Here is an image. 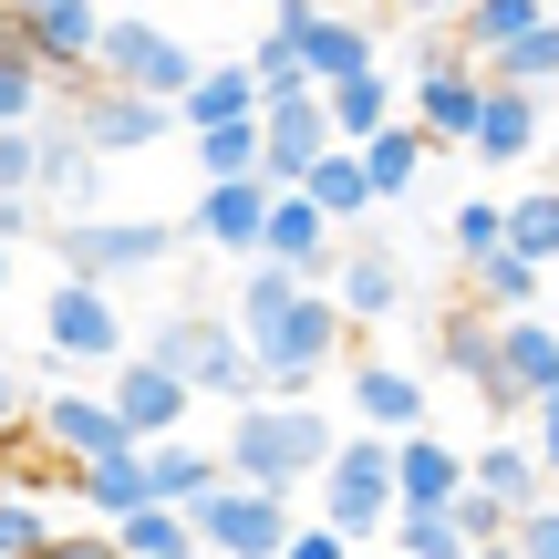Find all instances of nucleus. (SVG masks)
Here are the masks:
<instances>
[{
  "label": "nucleus",
  "instance_id": "10",
  "mask_svg": "<svg viewBox=\"0 0 559 559\" xmlns=\"http://www.w3.org/2000/svg\"><path fill=\"white\" fill-rule=\"evenodd\" d=\"M477 104H487V62H466V52H425V73H415V94H404V115L436 135V156H456L466 135H477Z\"/></svg>",
  "mask_w": 559,
  "mask_h": 559
},
{
  "label": "nucleus",
  "instance_id": "45",
  "mask_svg": "<svg viewBox=\"0 0 559 559\" xmlns=\"http://www.w3.org/2000/svg\"><path fill=\"white\" fill-rule=\"evenodd\" d=\"M41 539H52L41 498H0V559H41Z\"/></svg>",
  "mask_w": 559,
  "mask_h": 559
},
{
  "label": "nucleus",
  "instance_id": "19",
  "mask_svg": "<svg viewBox=\"0 0 559 559\" xmlns=\"http://www.w3.org/2000/svg\"><path fill=\"white\" fill-rule=\"evenodd\" d=\"M300 62H311V94H332V83H353V73H383V32H373V11H353V0H321V21L300 32Z\"/></svg>",
  "mask_w": 559,
  "mask_h": 559
},
{
  "label": "nucleus",
  "instance_id": "27",
  "mask_svg": "<svg viewBox=\"0 0 559 559\" xmlns=\"http://www.w3.org/2000/svg\"><path fill=\"white\" fill-rule=\"evenodd\" d=\"M425 166H436V135H425L415 115H394L383 135H362V177H373V198H415Z\"/></svg>",
  "mask_w": 559,
  "mask_h": 559
},
{
  "label": "nucleus",
  "instance_id": "49",
  "mask_svg": "<svg viewBox=\"0 0 559 559\" xmlns=\"http://www.w3.org/2000/svg\"><path fill=\"white\" fill-rule=\"evenodd\" d=\"M280 559H362V549L342 539V528H321V519H311V528H290V549H280Z\"/></svg>",
  "mask_w": 559,
  "mask_h": 559
},
{
  "label": "nucleus",
  "instance_id": "57",
  "mask_svg": "<svg viewBox=\"0 0 559 559\" xmlns=\"http://www.w3.org/2000/svg\"><path fill=\"white\" fill-rule=\"evenodd\" d=\"M549 11H559V0H549Z\"/></svg>",
  "mask_w": 559,
  "mask_h": 559
},
{
  "label": "nucleus",
  "instance_id": "26",
  "mask_svg": "<svg viewBox=\"0 0 559 559\" xmlns=\"http://www.w3.org/2000/svg\"><path fill=\"white\" fill-rule=\"evenodd\" d=\"M145 466H156V508H177V519H198V508H207V498H218V487H228L218 445H187V436L145 445Z\"/></svg>",
  "mask_w": 559,
  "mask_h": 559
},
{
  "label": "nucleus",
  "instance_id": "56",
  "mask_svg": "<svg viewBox=\"0 0 559 559\" xmlns=\"http://www.w3.org/2000/svg\"><path fill=\"white\" fill-rule=\"evenodd\" d=\"M21 11H41V0H21Z\"/></svg>",
  "mask_w": 559,
  "mask_h": 559
},
{
  "label": "nucleus",
  "instance_id": "52",
  "mask_svg": "<svg viewBox=\"0 0 559 559\" xmlns=\"http://www.w3.org/2000/svg\"><path fill=\"white\" fill-rule=\"evenodd\" d=\"M0 290H11V249H0Z\"/></svg>",
  "mask_w": 559,
  "mask_h": 559
},
{
  "label": "nucleus",
  "instance_id": "2",
  "mask_svg": "<svg viewBox=\"0 0 559 559\" xmlns=\"http://www.w3.org/2000/svg\"><path fill=\"white\" fill-rule=\"evenodd\" d=\"M135 353H156L166 373L187 383L198 404H260V362H249V332L239 321H218V311H166V321H145V342Z\"/></svg>",
  "mask_w": 559,
  "mask_h": 559
},
{
  "label": "nucleus",
  "instance_id": "21",
  "mask_svg": "<svg viewBox=\"0 0 559 559\" xmlns=\"http://www.w3.org/2000/svg\"><path fill=\"white\" fill-rule=\"evenodd\" d=\"M456 498H466V445H445L436 425L394 436V508H456Z\"/></svg>",
  "mask_w": 559,
  "mask_h": 559
},
{
  "label": "nucleus",
  "instance_id": "36",
  "mask_svg": "<svg viewBox=\"0 0 559 559\" xmlns=\"http://www.w3.org/2000/svg\"><path fill=\"white\" fill-rule=\"evenodd\" d=\"M508 249H519V260H559V187L549 177H528L519 198H508Z\"/></svg>",
  "mask_w": 559,
  "mask_h": 559
},
{
  "label": "nucleus",
  "instance_id": "28",
  "mask_svg": "<svg viewBox=\"0 0 559 559\" xmlns=\"http://www.w3.org/2000/svg\"><path fill=\"white\" fill-rule=\"evenodd\" d=\"M260 115V73L249 62H198V83L177 94V124L198 135V124H249Z\"/></svg>",
  "mask_w": 559,
  "mask_h": 559
},
{
  "label": "nucleus",
  "instance_id": "34",
  "mask_svg": "<svg viewBox=\"0 0 559 559\" xmlns=\"http://www.w3.org/2000/svg\"><path fill=\"white\" fill-rule=\"evenodd\" d=\"M487 83H519V94H559V11L539 21V32H519V41H508V52L498 62H487Z\"/></svg>",
  "mask_w": 559,
  "mask_h": 559
},
{
  "label": "nucleus",
  "instance_id": "23",
  "mask_svg": "<svg viewBox=\"0 0 559 559\" xmlns=\"http://www.w3.org/2000/svg\"><path fill=\"white\" fill-rule=\"evenodd\" d=\"M332 300H342V321H353V332L394 321V300H404L394 249H383V239H353V249H342V270H332Z\"/></svg>",
  "mask_w": 559,
  "mask_h": 559
},
{
  "label": "nucleus",
  "instance_id": "41",
  "mask_svg": "<svg viewBox=\"0 0 559 559\" xmlns=\"http://www.w3.org/2000/svg\"><path fill=\"white\" fill-rule=\"evenodd\" d=\"M52 115V73L41 62H0V124H41Z\"/></svg>",
  "mask_w": 559,
  "mask_h": 559
},
{
  "label": "nucleus",
  "instance_id": "6",
  "mask_svg": "<svg viewBox=\"0 0 559 559\" xmlns=\"http://www.w3.org/2000/svg\"><path fill=\"white\" fill-rule=\"evenodd\" d=\"M41 353H52V362H94V373H115V362L135 353V332H124V300L104 290V280H52V300H41Z\"/></svg>",
  "mask_w": 559,
  "mask_h": 559
},
{
  "label": "nucleus",
  "instance_id": "33",
  "mask_svg": "<svg viewBox=\"0 0 559 559\" xmlns=\"http://www.w3.org/2000/svg\"><path fill=\"white\" fill-rule=\"evenodd\" d=\"M321 104H332V135H342V145L383 135V124L404 115V104H394V73H353V83H332V94H321Z\"/></svg>",
  "mask_w": 559,
  "mask_h": 559
},
{
  "label": "nucleus",
  "instance_id": "31",
  "mask_svg": "<svg viewBox=\"0 0 559 559\" xmlns=\"http://www.w3.org/2000/svg\"><path fill=\"white\" fill-rule=\"evenodd\" d=\"M466 487H487L498 508H539V498H549V477H539V456H528V436L477 445V456H466Z\"/></svg>",
  "mask_w": 559,
  "mask_h": 559
},
{
  "label": "nucleus",
  "instance_id": "32",
  "mask_svg": "<svg viewBox=\"0 0 559 559\" xmlns=\"http://www.w3.org/2000/svg\"><path fill=\"white\" fill-rule=\"evenodd\" d=\"M539 260H519V249H498V260H477L466 270V300H477V311H498V321H519V311H539Z\"/></svg>",
  "mask_w": 559,
  "mask_h": 559
},
{
  "label": "nucleus",
  "instance_id": "14",
  "mask_svg": "<svg viewBox=\"0 0 559 559\" xmlns=\"http://www.w3.org/2000/svg\"><path fill=\"white\" fill-rule=\"evenodd\" d=\"M332 145H342V135H332V104H321V94L260 104V177H270V187H300Z\"/></svg>",
  "mask_w": 559,
  "mask_h": 559
},
{
  "label": "nucleus",
  "instance_id": "53",
  "mask_svg": "<svg viewBox=\"0 0 559 559\" xmlns=\"http://www.w3.org/2000/svg\"><path fill=\"white\" fill-rule=\"evenodd\" d=\"M466 559H508V549H466Z\"/></svg>",
  "mask_w": 559,
  "mask_h": 559
},
{
  "label": "nucleus",
  "instance_id": "42",
  "mask_svg": "<svg viewBox=\"0 0 559 559\" xmlns=\"http://www.w3.org/2000/svg\"><path fill=\"white\" fill-rule=\"evenodd\" d=\"M445 519H456V539H466V549H508V528H519V508H498L487 487H466V498L445 508Z\"/></svg>",
  "mask_w": 559,
  "mask_h": 559
},
{
  "label": "nucleus",
  "instance_id": "16",
  "mask_svg": "<svg viewBox=\"0 0 559 559\" xmlns=\"http://www.w3.org/2000/svg\"><path fill=\"white\" fill-rule=\"evenodd\" d=\"M342 394H353V425H362V436H425V425H436V404H425V383L404 373V362L353 353V362H342Z\"/></svg>",
  "mask_w": 559,
  "mask_h": 559
},
{
  "label": "nucleus",
  "instance_id": "35",
  "mask_svg": "<svg viewBox=\"0 0 559 559\" xmlns=\"http://www.w3.org/2000/svg\"><path fill=\"white\" fill-rule=\"evenodd\" d=\"M498 249H508V198H456V207H445V260H456V270L498 260Z\"/></svg>",
  "mask_w": 559,
  "mask_h": 559
},
{
  "label": "nucleus",
  "instance_id": "29",
  "mask_svg": "<svg viewBox=\"0 0 559 559\" xmlns=\"http://www.w3.org/2000/svg\"><path fill=\"white\" fill-rule=\"evenodd\" d=\"M436 362L456 383H477L487 394V373H498V311H477V300H445V321H436Z\"/></svg>",
  "mask_w": 559,
  "mask_h": 559
},
{
  "label": "nucleus",
  "instance_id": "20",
  "mask_svg": "<svg viewBox=\"0 0 559 559\" xmlns=\"http://www.w3.org/2000/svg\"><path fill=\"white\" fill-rule=\"evenodd\" d=\"M456 156H466V166H528V156H549V115H539V94H519V83H487L477 135H466Z\"/></svg>",
  "mask_w": 559,
  "mask_h": 559
},
{
  "label": "nucleus",
  "instance_id": "3",
  "mask_svg": "<svg viewBox=\"0 0 559 559\" xmlns=\"http://www.w3.org/2000/svg\"><path fill=\"white\" fill-rule=\"evenodd\" d=\"M362 332L342 321L332 290H300L280 321H249V362H260V394H311L332 362H353Z\"/></svg>",
  "mask_w": 559,
  "mask_h": 559
},
{
  "label": "nucleus",
  "instance_id": "48",
  "mask_svg": "<svg viewBox=\"0 0 559 559\" xmlns=\"http://www.w3.org/2000/svg\"><path fill=\"white\" fill-rule=\"evenodd\" d=\"M528 456H539V477H559V394L528 404Z\"/></svg>",
  "mask_w": 559,
  "mask_h": 559
},
{
  "label": "nucleus",
  "instance_id": "22",
  "mask_svg": "<svg viewBox=\"0 0 559 559\" xmlns=\"http://www.w3.org/2000/svg\"><path fill=\"white\" fill-rule=\"evenodd\" d=\"M94 187H104V156L83 145V124H73V115L41 124V177H32V198L62 207V218H83V207H94Z\"/></svg>",
  "mask_w": 559,
  "mask_h": 559
},
{
  "label": "nucleus",
  "instance_id": "17",
  "mask_svg": "<svg viewBox=\"0 0 559 559\" xmlns=\"http://www.w3.org/2000/svg\"><path fill=\"white\" fill-rule=\"evenodd\" d=\"M260 228H270V177H218L187 207V239L218 249V260H260Z\"/></svg>",
  "mask_w": 559,
  "mask_h": 559
},
{
  "label": "nucleus",
  "instance_id": "24",
  "mask_svg": "<svg viewBox=\"0 0 559 559\" xmlns=\"http://www.w3.org/2000/svg\"><path fill=\"white\" fill-rule=\"evenodd\" d=\"M73 498L94 508L104 528H115V519H135V508H156V466H145V445H115V456L73 466Z\"/></svg>",
  "mask_w": 559,
  "mask_h": 559
},
{
  "label": "nucleus",
  "instance_id": "15",
  "mask_svg": "<svg viewBox=\"0 0 559 559\" xmlns=\"http://www.w3.org/2000/svg\"><path fill=\"white\" fill-rule=\"evenodd\" d=\"M32 62L52 73V94H83L104 62V0H41L32 11Z\"/></svg>",
  "mask_w": 559,
  "mask_h": 559
},
{
  "label": "nucleus",
  "instance_id": "44",
  "mask_svg": "<svg viewBox=\"0 0 559 559\" xmlns=\"http://www.w3.org/2000/svg\"><path fill=\"white\" fill-rule=\"evenodd\" d=\"M41 177V124H0V198H32Z\"/></svg>",
  "mask_w": 559,
  "mask_h": 559
},
{
  "label": "nucleus",
  "instance_id": "7",
  "mask_svg": "<svg viewBox=\"0 0 559 559\" xmlns=\"http://www.w3.org/2000/svg\"><path fill=\"white\" fill-rule=\"evenodd\" d=\"M94 83H124V94L177 104L187 83H198V52H187L166 21H145V11H104V62H94Z\"/></svg>",
  "mask_w": 559,
  "mask_h": 559
},
{
  "label": "nucleus",
  "instance_id": "47",
  "mask_svg": "<svg viewBox=\"0 0 559 559\" xmlns=\"http://www.w3.org/2000/svg\"><path fill=\"white\" fill-rule=\"evenodd\" d=\"M41 559H124V549H115V528H52Z\"/></svg>",
  "mask_w": 559,
  "mask_h": 559
},
{
  "label": "nucleus",
  "instance_id": "8",
  "mask_svg": "<svg viewBox=\"0 0 559 559\" xmlns=\"http://www.w3.org/2000/svg\"><path fill=\"white\" fill-rule=\"evenodd\" d=\"M539 394H559V321H539V311H519V321H498V373H487V415L498 425H519Z\"/></svg>",
  "mask_w": 559,
  "mask_h": 559
},
{
  "label": "nucleus",
  "instance_id": "9",
  "mask_svg": "<svg viewBox=\"0 0 559 559\" xmlns=\"http://www.w3.org/2000/svg\"><path fill=\"white\" fill-rule=\"evenodd\" d=\"M290 528H300L290 498H280V487H239V477L198 508V549H218V559H280Z\"/></svg>",
  "mask_w": 559,
  "mask_h": 559
},
{
  "label": "nucleus",
  "instance_id": "11",
  "mask_svg": "<svg viewBox=\"0 0 559 559\" xmlns=\"http://www.w3.org/2000/svg\"><path fill=\"white\" fill-rule=\"evenodd\" d=\"M104 404H115L124 445H166V436H187V415H198V394H187V383L166 373L156 353H124L115 383H104Z\"/></svg>",
  "mask_w": 559,
  "mask_h": 559
},
{
  "label": "nucleus",
  "instance_id": "13",
  "mask_svg": "<svg viewBox=\"0 0 559 559\" xmlns=\"http://www.w3.org/2000/svg\"><path fill=\"white\" fill-rule=\"evenodd\" d=\"M342 228L321 218L311 198H300V187H270V228H260V260H280V270H300L311 280V290H332V270H342Z\"/></svg>",
  "mask_w": 559,
  "mask_h": 559
},
{
  "label": "nucleus",
  "instance_id": "1",
  "mask_svg": "<svg viewBox=\"0 0 559 559\" xmlns=\"http://www.w3.org/2000/svg\"><path fill=\"white\" fill-rule=\"evenodd\" d=\"M342 445V415L332 404H300V394H260V404H228V436H218V466L239 487H311Z\"/></svg>",
  "mask_w": 559,
  "mask_h": 559
},
{
  "label": "nucleus",
  "instance_id": "40",
  "mask_svg": "<svg viewBox=\"0 0 559 559\" xmlns=\"http://www.w3.org/2000/svg\"><path fill=\"white\" fill-rule=\"evenodd\" d=\"M394 559H466L445 508H394Z\"/></svg>",
  "mask_w": 559,
  "mask_h": 559
},
{
  "label": "nucleus",
  "instance_id": "5",
  "mask_svg": "<svg viewBox=\"0 0 559 559\" xmlns=\"http://www.w3.org/2000/svg\"><path fill=\"white\" fill-rule=\"evenodd\" d=\"M311 487H321V528H342V539L362 549L373 528H394V436H362L353 425Z\"/></svg>",
  "mask_w": 559,
  "mask_h": 559
},
{
  "label": "nucleus",
  "instance_id": "4",
  "mask_svg": "<svg viewBox=\"0 0 559 559\" xmlns=\"http://www.w3.org/2000/svg\"><path fill=\"white\" fill-rule=\"evenodd\" d=\"M41 249L62 260V280H104V290H124V280H145V270L177 260L187 228H166V218H62Z\"/></svg>",
  "mask_w": 559,
  "mask_h": 559
},
{
  "label": "nucleus",
  "instance_id": "50",
  "mask_svg": "<svg viewBox=\"0 0 559 559\" xmlns=\"http://www.w3.org/2000/svg\"><path fill=\"white\" fill-rule=\"evenodd\" d=\"M11 239H41V198H0V249Z\"/></svg>",
  "mask_w": 559,
  "mask_h": 559
},
{
  "label": "nucleus",
  "instance_id": "39",
  "mask_svg": "<svg viewBox=\"0 0 559 559\" xmlns=\"http://www.w3.org/2000/svg\"><path fill=\"white\" fill-rule=\"evenodd\" d=\"M300 290H311L300 270H280V260H249V270H239V332H249V321H280Z\"/></svg>",
  "mask_w": 559,
  "mask_h": 559
},
{
  "label": "nucleus",
  "instance_id": "18",
  "mask_svg": "<svg viewBox=\"0 0 559 559\" xmlns=\"http://www.w3.org/2000/svg\"><path fill=\"white\" fill-rule=\"evenodd\" d=\"M32 436L52 445L62 466H94V456H115V445H124V425H115V404H104V394L52 383V394H32Z\"/></svg>",
  "mask_w": 559,
  "mask_h": 559
},
{
  "label": "nucleus",
  "instance_id": "46",
  "mask_svg": "<svg viewBox=\"0 0 559 559\" xmlns=\"http://www.w3.org/2000/svg\"><path fill=\"white\" fill-rule=\"evenodd\" d=\"M508 559H559V498L519 508V528H508Z\"/></svg>",
  "mask_w": 559,
  "mask_h": 559
},
{
  "label": "nucleus",
  "instance_id": "25",
  "mask_svg": "<svg viewBox=\"0 0 559 559\" xmlns=\"http://www.w3.org/2000/svg\"><path fill=\"white\" fill-rule=\"evenodd\" d=\"M300 198H311L321 218L342 228V239H362V218L383 207V198H373V177H362V145H332V156H321L311 177H300Z\"/></svg>",
  "mask_w": 559,
  "mask_h": 559
},
{
  "label": "nucleus",
  "instance_id": "55",
  "mask_svg": "<svg viewBox=\"0 0 559 559\" xmlns=\"http://www.w3.org/2000/svg\"><path fill=\"white\" fill-rule=\"evenodd\" d=\"M187 559H218V549H187Z\"/></svg>",
  "mask_w": 559,
  "mask_h": 559
},
{
  "label": "nucleus",
  "instance_id": "37",
  "mask_svg": "<svg viewBox=\"0 0 559 559\" xmlns=\"http://www.w3.org/2000/svg\"><path fill=\"white\" fill-rule=\"evenodd\" d=\"M198 187H218V177H260V115L249 124H198Z\"/></svg>",
  "mask_w": 559,
  "mask_h": 559
},
{
  "label": "nucleus",
  "instance_id": "12",
  "mask_svg": "<svg viewBox=\"0 0 559 559\" xmlns=\"http://www.w3.org/2000/svg\"><path fill=\"white\" fill-rule=\"evenodd\" d=\"M73 124H83V145H94V156H145V145L187 135V124H177V104L124 94V83H83V94H73Z\"/></svg>",
  "mask_w": 559,
  "mask_h": 559
},
{
  "label": "nucleus",
  "instance_id": "54",
  "mask_svg": "<svg viewBox=\"0 0 559 559\" xmlns=\"http://www.w3.org/2000/svg\"><path fill=\"white\" fill-rule=\"evenodd\" d=\"M549 187H559V145H549Z\"/></svg>",
  "mask_w": 559,
  "mask_h": 559
},
{
  "label": "nucleus",
  "instance_id": "30",
  "mask_svg": "<svg viewBox=\"0 0 559 559\" xmlns=\"http://www.w3.org/2000/svg\"><path fill=\"white\" fill-rule=\"evenodd\" d=\"M539 21H549V0H466V11H456V41H445V52L498 62L508 41H519V32H539Z\"/></svg>",
  "mask_w": 559,
  "mask_h": 559
},
{
  "label": "nucleus",
  "instance_id": "51",
  "mask_svg": "<svg viewBox=\"0 0 559 559\" xmlns=\"http://www.w3.org/2000/svg\"><path fill=\"white\" fill-rule=\"evenodd\" d=\"M21 415H32V383H21L11 362H0V425H21Z\"/></svg>",
  "mask_w": 559,
  "mask_h": 559
},
{
  "label": "nucleus",
  "instance_id": "38",
  "mask_svg": "<svg viewBox=\"0 0 559 559\" xmlns=\"http://www.w3.org/2000/svg\"><path fill=\"white\" fill-rule=\"evenodd\" d=\"M115 549L124 559H187V549H198V519H177V508H135V519H115Z\"/></svg>",
  "mask_w": 559,
  "mask_h": 559
},
{
  "label": "nucleus",
  "instance_id": "43",
  "mask_svg": "<svg viewBox=\"0 0 559 559\" xmlns=\"http://www.w3.org/2000/svg\"><path fill=\"white\" fill-rule=\"evenodd\" d=\"M249 73H260V104H280V94H311V62L290 52L280 32H260V52H249Z\"/></svg>",
  "mask_w": 559,
  "mask_h": 559
}]
</instances>
